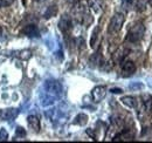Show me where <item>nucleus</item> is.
Instances as JSON below:
<instances>
[{
  "mask_svg": "<svg viewBox=\"0 0 152 143\" xmlns=\"http://www.w3.org/2000/svg\"><path fill=\"white\" fill-rule=\"evenodd\" d=\"M62 94V86L56 80H47L40 94V102L43 107L52 106Z\"/></svg>",
  "mask_w": 152,
  "mask_h": 143,
  "instance_id": "f257e3e1",
  "label": "nucleus"
},
{
  "mask_svg": "<svg viewBox=\"0 0 152 143\" xmlns=\"http://www.w3.org/2000/svg\"><path fill=\"white\" fill-rule=\"evenodd\" d=\"M144 34H145L144 25L142 22H137L129 29L128 35H126V41H129L131 43H137L143 39Z\"/></svg>",
  "mask_w": 152,
  "mask_h": 143,
  "instance_id": "f03ea898",
  "label": "nucleus"
},
{
  "mask_svg": "<svg viewBox=\"0 0 152 143\" xmlns=\"http://www.w3.org/2000/svg\"><path fill=\"white\" fill-rule=\"evenodd\" d=\"M125 17L123 13H116L114 17L111 18L110 22H109V27H108V32L109 33H117L121 31L123 24H124Z\"/></svg>",
  "mask_w": 152,
  "mask_h": 143,
  "instance_id": "7ed1b4c3",
  "label": "nucleus"
},
{
  "mask_svg": "<svg viewBox=\"0 0 152 143\" xmlns=\"http://www.w3.org/2000/svg\"><path fill=\"white\" fill-rule=\"evenodd\" d=\"M58 28L63 34H67L73 28V21L69 15H62L58 21Z\"/></svg>",
  "mask_w": 152,
  "mask_h": 143,
  "instance_id": "20e7f679",
  "label": "nucleus"
},
{
  "mask_svg": "<svg viewBox=\"0 0 152 143\" xmlns=\"http://www.w3.org/2000/svg\"><path fill=\"white\" fill-rule=\"evenodd\" d=\"M107 95V87L105 86H96L94 89L91 90V97L94 102L98 103L101 102Z\"/></svg>",
  "mask_w": 152,
  "mask_h": 143,
  "instance_id": "39448f33",
  "label": "nucleus"
},
{
  "mask_svg": "<svg viewBox=\"0 0 152 143\" xmlns=\"http://www.w3.org/2000/svg\"><path fill=\"white\" fill-rule=\"evenodd\" d=\"M18 114H19L18 109H14V108L2 109V110H0V119L4 121H11V120L15 119L18 116Z\"/></svg>",
  "mask_w": 152,
  "mask_h": 143,
  "instance_id": "423d86ee",
  "label": "nucleus"
},
{
  "mask_svg": "<svg viewBox=\"0 0 152 143\" xmlns=\"http://www.w3.org/2000/svg\"><path fill=\"white\" fill-rule=\"evenodd\" d=\"M21 33L25 34L26 36H29V38H39V36H40V31H39L38 26L32 25V24L26 25V26L22 28Z\"/></svg>",
  "mask_w": 152,
  "mask_h": 143,
  "instance_id": "0eeeda50",
  "label": "nucleus"
},
{
  "mask_svg": "<svg viewBox=\"0 0 152 143\" xmlns=\"http://www.w3.org/2000/svg\"><path fill=\"white\" fill-rule=\"evenodd\" d=\"M122 72L125 76H129V75H132L133 73L136 72V65L134 62L131 60H126L124 62H122Z\"/></svg>",
  "mask_w": 152,
  "mask_h": 143,
  "instance_id": "6e6552de",
  "label": "nucleus"
},
{
  "mask_svg": "<svg viewBox=\"0 0 152 143\" xmlns=\"http://www.w3.org/2000/svg\"><path fill=\"white\" fill-rule=\"evenodd\" d=\"M27 123L29 125V128L33 129L35 133H39V131H40L41 125H40V120H39V117L37 115H29V116L27 117Z\"/></svg>",
  "mask_w": 152,
  "mask_h": 143,
  "instance_id": "1a4fd4ad",
  "label": "nucleus"
},
{
  "mask_svg": "<svg viewBox=\"0 0 152 143\" xmlns=\"http://www.w3.org/2000/svg\"><path fill=\"white\" fill-rule=\"evenodd\" d=\"M142 102H143L145 111L150 113L152 110V95H150V94H143L142 95Z\"/></svg>",
  "mask_w": 152,
  "mask_h": 143,
  "instance_id": "9d476101",
  "label": "nucleus"
},
{
  "mask_svg": "<svg viewBox=\"0 0 152 143\" xmlns=\"http://www.w3.org/2000/svg\"><path fill=\"white\" fill-rule=\"evenodd\" d=\"M128 55V49H125V48H119V49H117L114 54V61L115 62H123V60H124V57Z\"/></svg>",
  "mask_w": 152,
  "mask_h": 143,
  "instance_id": "9b49d317",
  "label": "nucleus"
},
{
  "mask_svg": "<svg viewBox=\"0 0 152 143\" xmlns=\"http://www.w3.org/2000/svg\"><path fill=\"white\" fill-rule=\"evenodd\" d=\"M121 101H122V103L124 106H126L129 108H134L137 106V101H136V99L133 96H124V97L121 99Z\"/></svg>",
  "mask_w": 152,
  "mask_h": 143,
  "instance_id": "f8f14e48",
  "label": "nucleus"
},
{
  "mask_svg": "<svg viewBox=\"0 0 152 143\" xmlns=\"http://www.w3.org/2000/svg\"><path fill=\"white\" fill-rule=\"evenodd\" d=\"M57 13V7L56 5H52V6H49V7H47V10H46V12L43 13V17L46 19L48 18H52V17H55Z\"/></svg>",
  "mask_w": 152,
  "mask_h": 143,
  "instance_id": "ddd939ff",
  "label": "nucleus"
},
{
  "mask_svg": "<svg viewBox=\"0 0 152 143\" xmlns=\"http://www.w3.org/2000/svg\"><path fill=\"white\" fill-rule=\"evenodd\" d=\"M87 122H88V116L86 114H83V113L78 114L75 117V120H74V123L77 125H87Z\"/></svg>",
  "mask_w": 152,
  "mask_h": 143,
  "instance_id": "4468645a",
  "label": "nucleus"
},
{
  "mask_svg": "<svg viewBox=\"0 0 152 143\" xmlns=\"http://www.w3.org/2000/svg\"><path fill=\"white\" fill-rule=\"evenodd\" d=\"M98 33H99V28L96 27L91 34V39H90V46L93 48H95V46L97 45V40H98Z\"/></svg>",
  "mask_w": 152,
  "mask_h": 143,
  "instance_id": "2eb2a0df",
  "label": "nucleus"
},
{
  "mask_svg": "<svg viewBox=\"0 0 152 143\" xmlns=\"http://www.w3.org/2000/svg\"><path fill=\"white\" fill-rule=\"evenodd\" d=\"M90 63L94 65V66H97V65H101L102 63V56L99 53L94 54L91 57H90Z\"/></svg>",
  "mask_w": 152,
  "mask_h": 143,
  "instance_id": "dca6fc26",
  "label": "nucleus"
},
{
  "mask_svg": "<svg viewBox=\"0 0 152 143\" xmlns=\"http://www.w3.org/2000/svg\"><path fill=\"white\" fill-rule=\"evenodd\" d=\"M8 139V133L5 128H1L0 129V141H6Z\"/></svg>",
  "mask_w": 152,
  "mask_h": 143,
  "instance_id": "f3484780",
  "label": "nucleus"
},
{
  "mask_svg": "<svg viewBox=\"0 0 152 143\" xmlns=\"http://www.w3.org/2000/svg\"><path fill=\"white\" fill-rule=\"evenodd\" d=\"M14 2V0H0V8L1 7H7L10 5H12Z\"/></svg>",
  "mask_w": 152,
  "mask_h": 143,
  "instance_id": "a211bd4d",
  "label": "nucleus"
},
{
  "mask_svg": "<svg viewBox=\"0 0 152 143\" xmlns=\"http://www.w3.org/2000/svg\"><path fill=\"white\" fill-rule=\"evenodd\" d=\"M17 135H18L19 137H23V136L26 135V131H25L21 127H18V128H17Z\"/></svg>",
  "mask_w": 152,
  "mask_h": 143,
  "instance_id": "6ab92c4d",
  "label": "nucleus"
},
{
  "mask_svg": "<svg viewBox=\"0 0 152 143\" xmlns=\"http://www.w3.org/2000/svg\"><path fill=\"white\" fill-rule=\"evenodd\" d=\"M136 1H137V0H123V4H124L125 6H128V7H130V6L136 5Z\"/></svg>",
  "mask_w": 152,
  "mask_h": 143,
  "instance_id": "aec40b11",
  "label": "nucleus"
},
{
  "mask_svg": "<svg viewBox=\"0 0 152 143\" xmlns=\"http://www.w3.org/2000/svg\"><path fill=\"white\" fill-rule=\"evenodd\" d=\"M111 93H114V94H121V93H123V90L121 89V88H113Z\"/></svg>",
  "mask_w": 152,
  "mask_h": 143,
  "instance_id": "412c9836",
  "label": "nucleus"
},
{
  "mask_svg": "<svg viewBox=\"0 0 152 143\" xmlns=\"http://www.w3.org/2000/svg\"><path fill=\"white\" fill-rule=\"evenodd\" d=\"M1 34H2V28L0 27V35H1Z\"/></svg>",
  "mask_w": 152,
  "mask_h": 143,
  "instance_id": "4be33fe9",
  "label": "nucleus"
},
{
  "mask_svg": "<svg viewBox=\"0 0 152 143\" xmlns=\"http://www.w3.org/2000/svg\"><path fill=\"white\" fill-rule=\"evenodd\" d=\"M37 1H45V0H37Z\"/></svg>",
  "mask_w": 152,
  "mask_h": 143,
  "instance_id": "5701e85b",
  "label": "nucleus"
}]
</instances>
